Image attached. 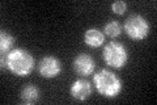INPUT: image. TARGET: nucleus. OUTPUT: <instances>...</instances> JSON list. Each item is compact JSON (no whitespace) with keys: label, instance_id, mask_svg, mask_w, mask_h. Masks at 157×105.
I'll return each mask as SVG.
<instances>
[{"label":"nucleus","instance_id":"f257e3e1","mask_svg":"<svg viewBox=\"0 0 157 105\" xmlns=\"http://www.w3.org/2000/svg\"><path fill=\"white\" fill-rule=\"evenodd\" d=\"M36 62L30 53L25 49L17 47L7 53L6 67L16 76H28L33 71Z\"/></svg>","mask_w":157,"mask_h":105},{"label":"nucleus","instance_id":"f03ea898","mask_svg":"<svg viewBox=\"0 0 157 105\" xmlns=\"http://www.w3.org/2000/svg\"><path fill=\"white\" fill-rule=\"evenodd\" d=\"M93 83H94L100 95L107 99L117 97L122 91V80L114 72H111L110 70L106 68H102L94 74Z\"/></svg>","mask_w":157,"mask_h":105},{"label":"nucleus","instance_id":"7ed1b4c3","mask_svg":"<svg viewBox=\"0 0 157 105\" xmlns=\"http://www.w3.org/2000/svg\"><path fill=\"white\" fill-rule=\"evenodd\" d=\"M102 58L106 64H109L113 68H122L128 61V53L127 49L122 43L110 42L104 47Z\"/></svg>","mask_w":157,"mask_h":105},{"label":"nucleus","instance_id":"20e7f679","mask_svg":"<svg viewBox=\"0 0 157 105\" xmlns=\"http://www.w3.org/2000/svg\"><path fill=\"white\" fill-rule=\"evenodd\" d=\"M123 28L127 36L131 39H134V41H141V39L147 38L151 29L147 18L140 16V14H131V16H128L124 21Z\"/></svg>","mask_w":157,"mask_h":105},{"label":"nucleus","instance_id":"39448f33","mask_svg":"<svg viewBox=\"0 0 157 105\" xmlns=\"http://www.w3.org/2000/svg\"><path fill=\"white\" fill-rule=\"evenodd\" d=\"M38 72L42 78L52 79L62 72V63L56 57L47 55L38 62Z\"/></svg>","mask_w":157,"mask_h":105},{"label":"nucleus","instance_id":"423d86ee","mask_svg":"<svg viewBox=\"0 0 157 105\" xmlns=\"http://www.w3.org/2000/svg\"><path fill=\"white\" fill-rule=\"evenodd\" d=\"M94 66H96V63L89 54H78L75 58V61H73V68H75V71L78 75H82V76H88V75L93 74Z\"/></svg>","mask_w":157,"mask_h":105},{"label":"nucleus","instance_id":"0eeeda50","mask_svg":"<svg viewBox=\"0 0 157 105\" xmlns=\"http://www.w3.org/2000/svg\"><path fill=\"white\" fill-rule=\"evenodd\" d=\"M90 93H92V86L85 79L75 80L70 88V95L77 101H85L90 96Z\"/></svg>","mask_w":157,"mask_h":105},{"label":"nucleus","instance_id":"6e6552de","mask_svg":"<svg viewBox=\"0 0 157 105\" xmlns=\"http://www.w3.org/2000/svg\"><path fill=\"white\" fill-rule=\"evenodd\" d=\"M84 41L89 47L97 49L105 42V34L101 30L96 29V28L88 29V30L85 32V34H84Z\"/></svg>","mask_w":157,"mask_h":105},{"label":"nucleus","instance_id":"1a4fd4ad","mask_svg":"<svg viewBox=\"0 0 157 105\" xmlns=\"http://www.w3.org/2000/svg\"><path fill=\"white\" fill-rule=\"evenodd\" d=\"M39 99V89L36 86H26L21 91V100L26 104H33Z\"/></svg>","mask_w":157,"mask_h":105},{"label":"nucleus","instance_id":"9d476101","mask_svg":"<svg viewBox=\"0 0 157 105\" xmlns=\"http://www.w3.org/2000/svg\"><path fill=\"white\" fill-rule=\"evenodd\" d=\"M13 43H14V38L12 34L6 30H2V33H0V51H2V54L11 51Z\"/></svg>","mask_w":157,"mask_h":105},{"label":"nucleus","instance_id":"9b49d317","mask_svg":"<svg viewBox=\"0 0 157 105\" xmlns=\"http://www.w3.org/2000/svg\"><path fill=\"white\" fill-rule=\"evenodd\" d=\"M104 32H105L106 36H109L111 38H115L122 33V25L118 21H115V20H111V21H109L105 25Z\"/></svg>","mask_w":157,"mask_h":105},{"label":"nucleus","instance_id":"f8f14e48","mask_svg":"<svg viewBox=\"0 0 157 105\" xmlns=\"http://www.w3.org/2000/svg\"><path fill=\"white\" fill-rule=\"evenodd\" d=\"M127 9V4L122 0H118V2H114L111 4V11L115 14H123Z\"/></svg>","mask_w":157,"mask_h":105}]
</instances>
